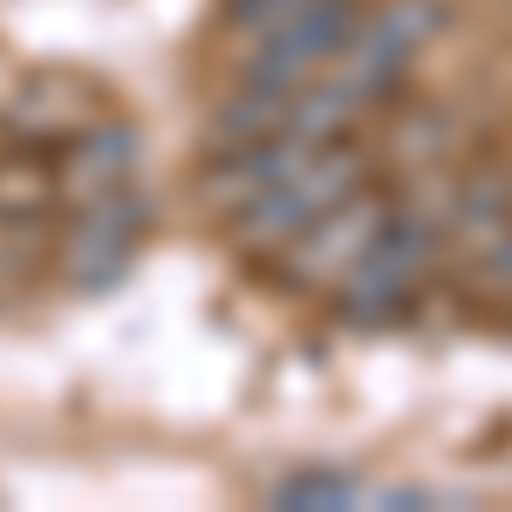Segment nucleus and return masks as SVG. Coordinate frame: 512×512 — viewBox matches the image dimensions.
<instances>
[{"label": "nucleus", "instance_id": "20e7f679", "mask_svg": "<svg viewBox=\"0 0 512 512\" xmlns=\"http://www.w3.org/2000/svg\"><path fill=\"white\" fill-rule=\"evenodd\" d=\"M355 21H362V0H328L315 14H294V21H280L267 35H253V48H246V82H260V89H301V82H315L342 55Z\"/></svg>", "mask_w": 512, "mask_h": 512}, {"label": "nucleus", "instance_id": "9b49d317", "mask_svg": "<svg viewBox=\"0 0 512 512\" xmlns=\"http://www.w3.org/2000/svg\"><path fill=\"white\" fill-rule=\"evenodd\" d=\"M280 506H301V512H328V506H355L362 492H355L349 478H328V472H315V478H287L274 492Z\"/></svg>", "mask_w": 512, "mask_h": 512}, {"label": "nucleus", "instance_id": "39448f33", "mask_svg": "<svg viewBox=\"0 0 512 512\" xmlns=\"http://www.w3.org/2000/svg\"><path fill=\"white\" fill-rule=\"evenodd\" d=\"M144 233H151L144 192L123 185V192H110V198H89L82 219H76V233H69V246H62V267H69L76 287H110V280L137 260Z\"/></svg>", "mask_w": 512, "mask_h": 512}, {"label": "nucleus", "instance_id": "f257e3e1", "mask_svg": "<svg viewBox=\"0 0 512 512\" xmlns=\"http://www.w3.org/2000/svg\"><path fill=\"white\" fill-rule=\"evenodd\" d=\"M396 219V185H383V178H362L355 192H342L328 212H315L301 233H287L267 253L274 260L280 287H294V294H335L342 280H349V267L376 246V233Z\"/></svg>", "mask_w": 512, "mask_h": 512}, {"label": "nucleus", "instance_id": "423d86ee", "mask_svg": "<svg viewBox=\"0 0 512 512\" xmlns=\"http://www.w3.org/2000/svg\"><path fill=\"white\" fill-rule=\"evenodd\" d=\"M130 171H137V130L130 123H89L82 137H69V151H62L55 198H69V205L110 198V192L130 185Z\"/></svg>", "mask_w": 512, "mask_h": 512}, {"label": "nucleus", "instance_id": "6e6552de", "mask_svg": "<svg viewBox=\"0 0 512 512\" xmlns=\"http://www.w3.org/2000/svg\"><path fill=\"white\" fill-rule=\"evenodd\" d=\"M465 287H472L485 308H506L512 315V226L478 239V246H465Z\"/></svg>", "mask_w": 512, "mask_h": 512}, {"label": "nucleus", "instance_id": "1a4fd4ad", "mask_svg": "<svg viewBox=\"0 0 512 512\" xmlns=\"http://www.w3.org/2000/svg\"><path fill=\"white\" fill-rule=\"evenodd\" d=\"M55 205V178H41L35 164H0V219H35Z\"/></svg>", "mask_w": 512, "mask_h": 512}, {"label": "nucleus", "instance_id": "9d476101", "mask_svg": "<svg viewBox=\"0 0 512 512\" xmlns=\"http://www.w3.org/2000/svg\"><path fill=\"white\" fill-rule=\"evenodd\" d=\"M315 7H328V0H226V21L253 41L267 28H280V21H294V14H315Z\"/></svg>", "mask_w": 512, "mask_h": 512}, {"label": "nucleus", "instance_id": "0eeeda50", "mask_svg": "<svg viewBox=\"0 0 512 512\" xmlns=\"http://www.w3.org/2000/svg\"><path fill=\"white\" fill-rule=\"evenodd\" d=\"M287 96H294V89H260V82H239L233 103H226V110H212L205 144H212V151H239V144H260V137L287 130Z\"/></svg>", "mask_w": 512, "mask_h": 512}, {"label": "nucleus", "instance_id": "f03ea898", "mask_svg": "<svg viewBox=\"0 0 512 512\" xmlns=\"http://www.w3.org/2000/svg\"><path fill=\"white\" fill-rule=\"evenodd\" d=\"M362 178H369V151H362L355 137H321V144H308L260 198L239 205L233 239L246 246V253H274L287 233H301L315 212H328V205H335L342 192H355Z\"/></svg>", "mask_w": 512, "mask_h": 512}, {"label": "nucleus", "instance_id": "7ed1b4c3", "mask_svg": "<svg viewBox=\"0 0 512 512\" xmlns=\"http://www.w3.org/2000/svg\"><path fill=\"white\" fill-rule=\"evenodd\" d=\"M437 253H444V226H431V219H417V212L396 205V219L376 233V246H369L349 267V280L335 287V294H342V315L349 321H396V308H403V301L424 287V274L437 267Z\"/></svg>", "mask_w": 512, "mask_h": 512}]
</instances>
